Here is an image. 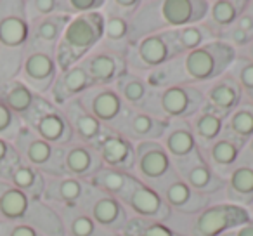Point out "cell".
Here are the masks:
<instances>
[{
	"label": "cell",
	"instance_id": "12",
	"mask_svg": "<svg viewBox=\"0 0 253 236\" xmlns=\"http://www.w3.org/2000/svg\"><path fill=\"white\" fill-rule=\"evenodd\" d=\"M77 99L95 120H99L108 129L115 127L125 109L128 108L122 101L115 87H90Z\"/></svg>",
	"mask_w": 253,
	"mask_h": 236
},
{
	"label": "cell",
	"instance_id": "51",
	"mask_svg": "<svg viewBox=\"0 0 253 236\" xmlns=\"http://www.w3.org/2000/svg\"><path fill=\"white\" fill-rule=\"evenodd\" d=\"M243 155L253 160V136L245 142V144H243Z\"/></svg>",
	"mask_w": 253,
	"mask_h": 236
},
{
	"label": "cell",
	"instance_id": "42",
	"mask_svg": "<svg viewBox=\"0 0 253 236\" xmlns=\"http://www.w3.org/2000/svg\"><path fill=\"white\" fill-rule=\"evenodd\" d=\"M125 236H187L175 229L169 228L165 222L144 221L139 217H130L122 229Z\"/></svg>",
	"mask_w": 253,
	"mask_h": 236
},
{
	"label": "cell",
	"instance_id": "44",
	"mask_svg": "<svg viewBox=\"0 0 253 236\" xmlns=\"http://www.w3.org/2000/svg\"><path fill=\"white\" fill-rule=\"evenodd\" d=\"M26 9V18L30 23H35L39 19L49 18V16L59 14L63 12V0H33L25 4Z\"/></svg>",
	"mask_w": 253,
	"mask_h": 236
},
{
	"label": "cell",
	"instance_id": "56",
	"mask_svg": "<svg viewBox=\"0 0 253 236\" xmlns=\"http://www.w3.org/2000/svg\"><path fill=\"white\" fill-rule=\"evenodd\" d=\"M224 236H231V233H227V235H224Z\"/></svg>",
	"mask_w": 253,
	"mask_h": 236
},
{
	"label": "cell",
	"instance_id": "37",
	"mask_svg": "<svg viewBox=\"0 0 253 236\" xmlns=\"http://www.w3.org/2000/svg\"><path fill=\"white\" fill-rule=\"evenodd\" d=\"M12 186L21 189L23 193L28 194L32 200H40L43 198V189H45V176L35 167L28 165L26 162L19 160L18 165L9 174Z\"/></svg>",
	"mask_w": 253,
	"mask_h": 236
},
{
	"label": "cell",
	"instance_id": "20",
	"mask_svg": "<svg viewBox=\"0 0 253 236\" xmlns=\"http://www.w3.org/2000/svg\"><path fill=\"white\" fill-rule=\"evenodd\" d=\"M82 63H84L94 87H113L116 80L128 71L125 56L108 52L102 49H95Z\"/></svg>",
	"mask_w": 253,
	"mask_h": 236
},
{
	"label": "cell",
	"instance_id": "11",
	"mask_svg": "<svg viewBox=\"0 0 253 236\" xmlns=\"http://www.w3.org/2000/svg\"><path fill=\"white\" fill-rule=\"evenodd\" d=\"M21 71L23 82L37 95H42V97L43 94L50 91L54 80L59 75V68H57L54 52H47V50L35 49V47H30L28 54L23 59Z\"/></svg>",
	"mask_w": 253,
	"mask_h": 236
},
{
	"label": "cell",
	"instance_id": "54",
	"mask_svg": "<svg viewBox=\"0 0 253 236\" xmlns=\"http://www.w3.org/2000/svg\"><path fill=\"white\" fill-rule=\"evenodd\" d=\"M248 212H250V217H252V221H253V203L248 207Z\"/></svg>",
	"mask_w": 253,
	"mask_h": 236
},
{
	"label": "cell",
	"instance_id": "26",
	"mask_svg": "<svg viewBox=\"0 0 253 236\" xmlns=\"http://www.w3.org/2000/svg\"><path fill=\"white\" fill-rule=\"evenodd\" d=\"M225 201L248 208L253 203V160L243 155L234 169L225 177Z\"/></svg>",
	"mask_w": 253,
	"mask_h": 236
},
{
	"label": "cell",
	"instance_id": "3",
	"mask_svg": "<svg viewBox=\"0 0 253 236\" xmlns=\"http://www.w3.org/2000/svg\"><path fill=\"white\" fill-rule=\"evenodd\" d=\"M205 104L203 92L198 85H173L163 91H153L149 94L142 111L156 116L162 122L189 120Z\"/></svg>",
	"mask_w": 253,
	"mask_h": 236
},
{
	"label": "cell",
	"instance_id": "6",
	"mask_svg": "<svg viewBox=\"0 0 253 236\" xmlns=\"http://www.w3.org/2000/svg\"><path fill=\"white\" fill-rule=\"evenodd\" d=\"M177 56L179 54L175 50L172 30H169V32L151 33L132 42L125 54V63L128 71L144 75Z\"/></svg>",
	"mask_w": 253,
	"mask_h": 236
},
{
	"label": "cell",
	"instance_id": "39",
	"mask_svg": "<svg viewBox=\"0 0 253 236\" xmlns=\"http://www.w3.org/2000/svg\"><path fill=\"white\" fill-rule=\"evenodd\" d=\"M26 217H30V226L37 229L42 236H64V222L57 212L42 203L40 200H33L30 212Z\"/></svg>",
	"mask_w": 253,
	"mask_h": 236
},
{
	"label": "cell",
	"instance_id": "53",
	"mask_svg": "<svg viewBox=\"0 0 253 236\" xmlns=\"http://www.w3.org/2000/svg\"><path fill=\"white\" fill-rule=\"evenodd\" d=\"M95 236H125L123 233H111V231H104V229H99Z\"/></svg>",
	"mask_w": 253,
	"mask_h": 236
},
{
	"label": "cell",
	"instance_id": "8",
	"mask_svg": "<svg viewBox=\"0 0 253 236\" xmlns=\"http://www.w3.org/2000/svg\"><path fill=\"white\" fill-rule=\"evenodd\" d=\"M252 221L248 208L232 203H213L194 215L187 236H224Z\"/></svg>",
	"mask_w": 253,
	"mask_h": 236
},
{
	"label": "cell",
	"instance_id": "13",
	"mask_svg": "<svg viewBox=\"0 0 253 236\" xmlns=\"http://www.w3.org/2000/svg\"><path fill=\"white\" fill-rule=\"evenodd\" d=\"M82 208L90 215V219L99 229L111 233H122V229L130 219V214L122 205V201L109 196V194L101 193L95 188L92 189L90 196Z\"/></svg>",
	"mask_w": 253,
	"mask_h": 236
},
{
	"label": "cell",
	"instance_id": "41",
	"mask_svg": "<svg viewBox=\"0 0 253 236\" xmlns=\"http://www.w3.org/2000/svg\"><path fill=\"white\" fill-rule=\"evenodd\" d=\"M63 215L66 226L64 231L68 229L71 236H95L99 228L95 222L90 219V215L80 207H63Z\"/></svg>",
	"mask_w": 253,
	"mask_h": 236
},
{
	"label": "cell",
	"instance_id": "33",
	"mask_svg": "<svg viewBox=\"0 0 253 236\" xmlns=\"http://www.w3.org/2000/svg\"><path fill=\"white\" fill-rule=\"evenodd\" d=\"M172 37L179 56L191 52V50H196L200 47L217 40V33L211 30V26L207 21H200L194 23V25H187L182 26V28L172 30Z\"/></svg>",
	"mask_w": 253,
	"mask_h": 236
},
{
	"label": "cell",
	"instance_id": "24",
	"mask_svg": "<svg viewBox=\"0 0 253 236\" xmlns=\"http://www.w3.org/2000/svg\"><path fill=\"white\" fill-rule=\"evenodd\" d=\"M90 87H94V84H92L84 63H78L75 66L68 68V70L59 71V75H57V78L54 80L52 87L49 91V101L52 104H56L57 108H61L68 101L80 97Z\"/></svg>",
	"mask_w": 253,
	"mask_h": 236
},
{
	"label": "cell",
	"instance_id": "55",
	"mask_svg": "<svg viewBox=\"0 0 253 236\" xmlns=\"http://www.w3.org/2000/svg\"><path fill=\"white\" fill-rule=\"evenodd\" d=\"M248 5H250V7L253 9V0H248Z\"/></svg>",
	"mask_w": 253,
	"mask_h": 236
},
{
	"label": "cell",
	"instance_id": "28",
	"mask_svg": "<svg viewBox=\"0 0 253 236\" xmlns=\"http://www.w3.org/2000/svg\"><path fill=\"white\" fill-rule=\"evenodd\" d=\"M61 109H63L71 127V132H73V141L94 146L99 141V138L104 134L106 127L99 120H95L94 116L80 104L78 99L68 101L64 106H61Z\"/></svg>",
	"mask_w": 253,
	"mask_h": 236
},
{
	"label": "cell",
	"instance_id": "1",
	"mask_svg": "<svg viewBox=\"0 0 253 236\" xmlns=\"http://www.w3.org/2000/svg\"><path fill=\"white\" fill-rule=\"evenodd\" d=\"M208 0H142L130 18V44L151 33L205 21Z\"/></svg>",
	"mask_w": 253,
	"mask_h": 236
},
{
	"label": "cell",
	"instance_id": "47",
	"mask_svg": "<svg viewBox=\"0 0 253 236\" xmlns=\"http://www.w3.org/2000/svg\"><path fill=\"white\" fill-rule=\"evenodd\" d=\"M19 153L16 146H12L7 139L0 138V176L7 177L11 170L18 165L19 162Z\"/></svg>",
	"mask_w": 253,
	"mask_h": 236
},
{
	"label": "cell",
	"instance_id": "7",
	"mask_svg": "<svg viewBox=\"0 0 253 236\" xmlns=\"http://www.w3.org/2000/svg\"><path fill=\"white\" fill-rule=\"evenodd\" d=\"M23 120L26 122V127L30 131H33L39 138L54 146L63 148L73 141V132H71L63 109L42 95L37 97L35 106Z\"/></svg>",
	"mask_w": 253,
	"mask_h": 236
},
{
	"label": "cell",
	"instance_id": "38",
	"mask_svg": "<svg viewBox=\"0 0 253 236\" xmlns=\"http://www.w3.org/2000/svg\"><path fill=\"white\" fill-rule=\"evenodd\" d=\"M32 198L12 184L0 183V215L7 221L26 219L32 207Z\"/></svg>",
	"mask_w": 253,
	"mask_h": 236
},
{
	"label": "cell",
	"instance_id": "18",
	"mask_svg": "<svg viewBox=\"0 0 253 236\" xmlns=\"http://www.w3.org/2000/svg\"><path fill=\"white\" fill-rule=\"evenodd\" d=\"M92 189L88 181H82L70 176H49L45 177L43 198L47 201L59 203L61 207H84Z\"/></svg>",
	"mask_w": 253,
	"mask_h": 236
},
{
	"label": "cell",
	"instance_id": "23",
	"mask_svg": "<svg viewBox=\"0 0 253 236\" xmlns=\"http://www.w3.org/2000/svg\"><path fill=\"white\" fill-rule=\"evenodd\" d=\"M5 12H0V44L9 49H21L30 42V21L25 2H7Z\"/></svg>",
	"mask_w": 253,
	"mask_h": 236
},
{
	"label": "cell",
	"instance_id": "4",
	"mask_svg": "<svg viewBox=\"0 0 253 236\" xmlns=\"http://www.w3.org/2000/svg\"><path fill=\"white\" fill-rule=\"evenodd\" d=\"M238 50L222 40H213L196 50L182 54V66L189 85H205L227 73Z\"/></svg>",
	"mask_w": 253,
	"mask_h": 236
},
{
	"label": "cell",
	"instance_id": "50",
	"mask_svg": "<svg viewBox=\"0 0 253 236\" xmlns=\"http://www.w3.org/2000/svg\"><path fill=\"white\" fill-rule=\"evenodd\" d=\"M231 236H253V221H248L246 224L236 228L231 231Z\"/></svg>",
	"mask_w": 253,
	"mask_h": 236
},
{
	"label": "cell",
	"instance_id": "16",
	"mask_svg": "<svg viewBox=\"0 0 253 236\" xmlns=\"http://www.w3.org/2000/svg\"><path fill=\"white\" fill-rule=\"evenodd\" d=\"M94 148H95V151H97L99 158H101L102 167L132 174L134 162H135L134 142L122 138V136L113 131V129L106 127L104 134L99 138V141L94 144Z\"/></svg>",
	"mask_w": 253,
	"mask_h": 236
},
{
	"label": "cell",
	"instance_id": "36",
	"mask_svg": "<svg viewBox=\"0 0 253 236\" xmlns=\"http://www.w3.org/2000/svg\"><path fill=\"white\" fill-rule=\"evenodd\" d=\"M224 134L245 144L253 136V102L243 99L236 109H232L225 118Z\"/></svg>",
	"mask_w": 253,
	"mask_h": 236
},
{
	"label": "cell",
	"instance_id": "30",
	"mask_svg": "<svg viewBox=\"0 0 253 236\" xmlns=\"http://www.w3.org/2000/svg\"><path fill=\"white\" fill-rule=\"evenodd\" d=\"M187 122H189L191 131H193L200 149L210 146L211 142L217 141L224 134L225 116H222L220 113H217L207 104H203V108L198 113H194Z\"/></svg>",
	"mask_w": 253,
	"mask_h": 236
},
{
	"label": "cell",
	"instance_id": "25",
	"mask_svg": "<svg viewBox=\"0 0 253 236\" xmlns=\"http://www.w3.org/2000/svg\"><path fill=\"white\" fill-rule=\"evenodd\" d=\"M201 92H203L205 104L210 106L217 113L227 118V115L239 106V102L245 99L239 85L229 77L227 73L222 77L215 78V80L208 82L205 85H200Z\"/></svg>",
	"mask_w": 253,
	"mask_h": 236
},
{
	"label": "cell",
	"instance_id": "40",
	"mask_svg": "<svg viewBox=\"0 0 253 236\" xmlns=\"http://www.w3.org/2000/svg\"><path fill=\"white\" fill-rule=\"evenodd\" d=\"M39 95L28 87L23 80H12L5 85L4 89V102L9 106L12 113L19 116V118H25L32 108L35 106V101Z\"/></svg>",
	"mask_w": 253,
	"mask_h": 236
},
{
	"label": "cell",
	"instance_id": "46",
	"mask_svg": "<svg viewBox=\"0 0 253 236\" xmlns=\"http://www.w3.org/2000/svg\"><path fill=\"white\" fill-rule=\"evenodd\" d=\"M106 0H63V12L68 16H84L90 12H101Z\"/></svg>",
	"mask_w": 253,
	"mask_h": 236
},
{
	"label": "cell",
	"instance_id": "15",
	"mask_svg": "<svg viewBox=\"0 0 253 236\" xmlns=\"http://www.w3.org/2000/svg\"><path fill=\"white\" fill-rule=\"evenodd\" d=\"M165 127L167 122H162L156 116L149 115L142 109L126 108L118 124L113 127V131L134 144H139V142L146 141H160Z\"/></svg>",
	"mask_w": 253,
	"mask_h": 236
},
{
	"label": "cell",
	"instance_id": "14",
	"mask_svg": "<svg viewBox=\"0 0 253 236\" xmlns=\"http://www.w3.org/2000/svg\"><path fill=\"white\" fill-rule=\"evenodd\" d=\"M122 205L128 210L130 217H139L144 221H155V222H165L172 215V210L162 194L151 186H146L141 181L135 183L132 191L122 200Z\"/></svg>",
	"mask_w": 253,
	"mask_h": 236
},
{
	"label": "cell",
	"instance_id": "10",
	"mask_svg": "<svg viewBox=\"0 0 253 236\" xmlns=\"http://www.w3.org/2000/svg\"><path fill=\"white\" fill-rule=\"evenodd\" d=\"M16 149L23 155V162L35 167L43 176H63V148L43 141L26 125L19 131Z\"/></svg>",
	"mask_w": 253,
	"mask_h": 236
},
{
	"label": "cell",
	"instance_id": "5",
	"mask_svg": "<svg viewBox=\"0 0 253 236\" xmlns=\"http://www.w3.org/2000/svg\"><path fill=\"white\" fill-rule=\"evenodd\" d=\"M142 0H106L102 16L104 30L97 49L125 56L130 47V18Z\"/></svg>",
	"mask_w": 253,
	"mask_h": 236
},
{
	"label": "cell",
	"instance_id": "27",
	"mask_svg": "<svg viewBox=\"0 0 253 236\" xmlns=\"http://www.w3.org/2000/svg\"><path fill=\"white\" fill-rule=\"evenodd\" d=\"M243 151V142L222 134L217 141H213L210 146L200 149L201 158L207 162V165L217 174L220 179L225 181L236 163L239 162V156Z\"/></svg>",
	"mask_w": 253,
	"mask_h": 236
},
{
	"label": "cell",
	"instance_id": "31",
	"mask_svg": "<svg viewBox=\"0 0 253 236\" xmlns=\"http://www.w3.org/2000/svg\"><path fill=\"white\" fill-rule=\"evenodd\" d=\"M248 7V0H208V11L205 21L211 26L217 39L229 30L238 18L246 11Z\"/></svg>",
	"mask_w": 253,
	"mask_h": 236
},
{
	"label": "cell",
	"instance_id": "52",
	"mask_svg": "<svg viewBox=\"0 0 253 236\" xmlns=\"http://www.w3.org/2000/svg\"><path fill=\"white\" fill-rule=\"evenodd\" d=\"M239 56H243V57H248V59H252L253 61V40L248 44V46L245 47V49H241L239 50Z\"/></svg>",
	"mask_w": 253,
	"mask_h": 236
},
{
	"label": "cell",
	"instance_id": "35",
	"mask_svg": "<svg viewBox=\"0 0 253 236\" xmlns=\"http://www.w3.org/2000/svg\"><path fill=\"white\" fill-rule=\"evenodd\" d=\"M142 77H144L149 89H153V91H163V89L173 87V85L187 84L186 73H184V66H182V57L180 56L153 68V70H149Z\"/></svg>",
	"mask_w": 253,
	"mask_h": 236
},
{
	"label": "cell",
	"instance_id": "49",
	"mask_svg": "<svg viewBox=\"0 0 253 236\" xmlns=\"http://www.w3.org/2000/svg\"><path fill=\"white\" fill-rule=\"evenodd\" d=\"M9 236H42V235H40L33 226H30L28 222H25V224L14 226V228L11 229V233H9Z\"/></svg>",
	"mask_w": 253,
	"mask_h": 236
},
{
	"label": "cell",
	"instance_id": "17",
	"mask_svg": "<svg viewBox=\"0 0 253 236\" xmlns=\"http://www.w3.org/2000/svg\"><path fill=\"white\" fill-rule=\"evenodd\" d=\"M156 191L162 194V198L169 205L170 210L180 212V214L186 215H198L208 205H211L210 196L196 193L177 174L173 177H170L165 184H162Z\"/></svg>",
	"mask_w": 253,
	"mask_h": 236
},
{
	"label": "cell",
	"instance_id": "9",
	"mask_svg": "<svg viewBox=\"0 0 253 236\" xmlns=\"http://www.w3.org/2000/svg\"><path fill=\"white\" fill-rule=\"evenodd\" d=\"M132 174L137 181L153 189H158L170 177L175 176L173 162L160 141H146L135 144V162Z\"/></svg>",
	"mask_w": 253,
	"mask_h": 236
},
{
	"label": "cell",
	"instance_id": "19",
	"mask_svg": "<svg viewBox=\"0 0 253 236\" xmlns=\"http://www.w3.org/2000/svg\"><path fill=\"white\" fill-rule=\"evenodd\" d=\"M175 174L187 184L189 188H193L196 193L205 194V196H213L218 191H224L225 181L220 179L210 167L207 165L201 155H196L193 158L186 160L173 165Z\"/></svg>",
	"mask_w": 253,
	"mask_h": 236
},
{
	"label": "cell",
	"instance_id": "43",
	"mask_svg": "<svg viewBox=\"0 0 253 236\" xmlns=\"http://www.w3.org/2000/svg\"><path fill=\"white\" fill-rule=\"evenodd\" d=\"M227 75L239 85L245 99L253 102V61L238 54L227 70Z\"/></svg>",
	"mask_w": 253,
	"mask_h": 236
},
{
	"label": "cell",
	"instance_id": "32",
	"mask_svg": "<svg viewBox=\"0 0 253 236\" xmlns=\"http://www.w3.org/2000/svg\"><path fill=\"white\" fill-rule=\"evenodd\" d=\"M88 183H90V186H94L95 189L101 191V193L109 194V196L122 201L123 198L132 191V188L135 186L137 179H135L134 174H130V172H123V170L102 167Z\"/></svg>",
	"mask_w": 253,
	"mask_h": 236
},
{
	"label": "cell",
	"instance_id": "48",
	"mask_svg": "<svg viewBox=\"0 0 253 236\" xmlns=\"http://www.w3.org/2000/svg\"><path fill=\"white\" fill-rule=\"evenodd\" d=\"M234 25L238 26L239 30H243L248 37H252L253 39V9L250 7V5L246 7V11L239 16L238 21H236Z\"/></svg>",
	"mask_w": 253,
	"mask_h": 236
},
{
	"label": "cell",
	"instance_id": "2",
	"mask_svg": "<svg viewBox=\"0 0 253 236\" xmlns=\"http://www.w3.org/2000/svg\"><path fill=\"white\" fill-rule=\"evenodd\" d=\"M102 30H104L102 11L73 16L68 21L54 52L59 71L82 63L88 54L94 52L102 40Z\"/></svg>",
	"mask_w": 253,
	"mask_h": 236
},
{
	"label": "cell",
	"instance_id": "21",
	"mask_svg": "<svg viewBox=\"0 0 253 236\" xmlns=\"http://www.w3.org/2000/svg\"><path fill=\"white\" fill-rule=\"evenodd\" d=\"M101 169L102 162L94 146L78 141L63 146V176L90 181Z\"/></svg>",
	"mask_w": 253,
	"mask_h": 236
},
{
	"label": "cell",
	"instance_id": "34",
	"mask_svg": "<svg viewBox=\"0 0 253 236\" xmlns=\"http://www.w3.org/2000/svg\"><path fill=\"white\" fill-rule=\"evenodd\" d=\"M113 87L118 92L122 101L125 102V106L134 109H142V106L146 104L149 94H151V89L144 80V77L139 73H132V71H126L123 77H120Z\"/></svg>",
	"mask_w": 253,
	"mask_h": 236
},
{
	"label": "cell",
	"instance_id": "22",
	"mask_svg": "<svg viewBox=\"0 0 253 236\" xmlns=\"http://www.w3.org/2000/svg\"><path fill=\"white\" fill-rule=\"evenodd\" d=\"M160 144L169 153L173 165L200 155V146L194 139V134L187 120L169 122L165 131H163V136L160 138Z\"/></svg>",
	"mask_w": 253,
	"mask_h": 236
},
{
	"label": "cell",
	"instance_id": "45",
	"mask_svg": "<svg viewBox=\"0 0 253 236\" xmlns=\"http://www.w3.org/2000/svg\"><path fill=\"white\" fill-rule=\"evenodd\" d=\"M21 129V118L16 113H12L4 101H0V138L16 139Z\"/></svg>",
	"mask_w": 253,
	"mask_h": 236
},
{
	"label": "cell",
	"instance_id": "29",
	"mask_svg": "<svg viewBox=\"0 0 253 236\" xmlns=\"http://www.w3.org/2000/svg\"><path fill=\"white\" fill-rule=\"evenodd\" d=\"M70 19L71 16L59 12V14L39 19L33 25H30V47L47 50V52H56L61 35H63Z\"/></svg>",
	"mask_w": 253,
	"mask_h": 236
}]
</instances>
